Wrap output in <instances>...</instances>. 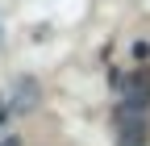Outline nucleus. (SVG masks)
<instances>
[{"label": "nucleus", "instance_id": "f257e3e1", "mask_svg": "<svg viewBox=\"0 0 150 146\" xmlns=\"http://www.w3.org/2000/svg\"><path fill=\"white\" fill-rule=\"evenodd\" d=\"M117 146H146L150 142V125H146V113H138V108H125L117 104Z\"/></svg>", "mask_w": 150, "mask_h": 146}, {"label": "nucleus", "instance_id": "f03ea898", "mask_svg": "<svg viewBox=\"0 0 150 146\" xmlns=\"http://www.w3.org/2000/svg\"><path fill=\"white\" fill-rule=\"evenodd\" d=\"M38 100H42V88H38V79L21 75V79L13 84V92H8L4 113H8V117H25V113H33V108H38ZM4 113H0V117H4Z\"/></svg>", "mask_w": 150, "mask_h": 146}, {"label": "nucleus", "instance_id": "7ed1b4c3", "mask_svg": "<svg viewBox=\"0 0 150 146\" xmlns=\"http://www.w3.org/2000/svg\"><path fill=\"white\" fill-rule=\"evenodd\" d=\"M121 104H125V108H138V113H146V108H150V67H138L134 75L125 79Z\"/></svg>", "mask_w": 150, "mask_h": 146}, {"label": "nucleus", "instance_id": "20e7f679", "mask_svg": "<svg viewBox=\"0 0 150 146\" xmlns=\"http://www.w3.org/2000/svg\"><path fill=\"white\" fill-rule=\"evenodd\" d=\"M8 146H17V142H8Z\"/></svg>", "mask_w": 150, "mask_h": 146}]
</instances>
